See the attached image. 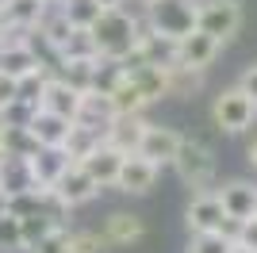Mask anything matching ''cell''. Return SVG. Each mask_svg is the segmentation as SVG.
<instances>
[{
  "instance_id": "cell-1",
  "label": "cell",
  "mask_w": 257,
  "mask_h": 253,
  "mask_svg": "<svg viewBox=\"0 0 257 253\" xmlns=\"http://www.w3.org/2000/svg\"><path fill=\"white\" fill-rule=\"evenodd\" d=\"M88 31H92V42H96L100 58H115V62H123V58L135 54V46H139L142 20H135L127 8H104Z\"/></svg>"
},
{
  "instance_id": "cell-2",
  "label": "cell",
  "mask_w": 257,
  "mask_h": 253,
  "mask_svg": "<svg viewBox=\"0 0 257 253\" xmlns=\"http://www.w3.org/2000/svg\"><path fill=\"white\" fill-rule=\"evenodd\" d=\"M177 169V177L196 192H211V177H215V154L200 142V138H181V146L169 161Z\"/></svg>"
},
{
  "instance_id": "cell-3",
  "label": "cell",
  "mask_w": 257,
  "mask_h": 253,
  "mask_svg": "<svg viewBox=\"0 0 257 253\" xmlns=\"http://www.w3.org/2000/svg\"><path fill=\"white\" fill-rule=\"evenodd\" d=\"M196 8H200V0H150L142 23H146L150 31L181 39V35L196 31Z\"/></svg>"
},
{
  "instance_id": "cell-4",
  "label": "cell",
  "mask_w": 257,
  "mask_h": 253,
  "mask_svg": "<svg viewBox=\"0 0 257 253\" xmlns=\"http://www.w3.org/2000/svg\"><path fill=\"white\" fill-rule=\"evenodd\" d=\"M211 119H215V126H219V131H226V135H242V131H249V126H253L257 104L234 84V88H223V92L215 96Z\"/></svg>"
},
{
  "instance_id": "cell-5",
  "label": "cell",
  "mask_w": 257,
  "mask_h": 253,
  "mask_svg": "<svg viewBox=\"0 0 257 253\" xmlns=\"http://www.w3.org/2000/svg\"><path fill=\"white\" fill-rule=\"evenodd\" d=\"M196 27L226 46V42L242 31V4H238V0H200Z\"/></svg>"
},
{
  "instance_id": "cell-6",
  "label": "cell",
  "mask_w": 257,
  "mask_h": 253,
  "mask_svg": "<svg viewBox=\"0 0 257 253\" xmlns=\"http://www.w3.org/2000/svg\"><path fill=\"white\" fill-rule=\"evenodd\" d=\"M50 196L73 211V207H81V203L96 200V196H100V184L85 173V165H81V161H69V165H65V173L50 184Z\"/></svg>"
},
{
  "instance_id": "cell-7",
  "label": "cell",
  "mask_w": 257,
  "mask_h": 253,
  "mask_svg": "<svg viewBox=\"0 0 257 253\" xmlns=\"http://www.w3.org/2000/svg\"><path fill=\"white\" fill-rule=\"evenodd\" d=\"M123 69H127V81L146 96V104H158L169 96V65H154V62H142L139 54H127Z\"/></svg>"
},
{
  "instance_id": "cell-8",
  "label": "cell",
  "mask_w": 257,
  "mask_h": 253,
  "mask_svg": "<svg viewBox=\"0 0 257 253\" xmlns=\"http://www.w3.org/2000/svg\"><path fill=\"white\" fill-rule=\"evenodd\" d=\"M158 173L161 169L154 165V161H146L142 154H127L123 165H119V173H115V184H111V188L127 192V196H146V192L158 184Z\"/></svg>"
},
{
  "instance_id": "cell-9",
  "label": "cell",
  "mask_w": 257,
  "mask_h": 253,
  "mask_svg": "<svg viewBox=\"0 0 257 253\" xmlns=\"http://www.w3.org/2000/svg\"><path fill=\"white\" fill-rule=\"evenodd\" d=\"M219 50H223V42L211 39L207 31H188L177 39V65H188V69H204L207 73V65L219 58Z\"/></svg>"
},
{
  "instance_id": "cell-10",
  "label": "cell",
  "mask_w": 257,
  "mask_h": 253,
  "mask_svg": "<svg viewBox=\"0 0 257 253\" xmlns=\"http://www.w3.org/2000/svg\"><path fill=\"white\" fill-rule=\"evenodd\" d=\"M215 196H219V203H223V211L230 219H253L257 215V184L253 180H226V184L215 188Z\"/></svg>"
},
{
  "instance_id": "cell-11",
  "label": "cell",
  "mask_w": 257,
  "mask_h": 253,
  "mask_svg": "<svg viewBox=\"0 0 257 253\" xmlns=\"http://www.w3.org/2000/svg\"><path fill=\"white\" fill-rule=\"evenodd\" d=\"M39 107H46V111H54V115H62V119H77L81 92H77L73 84H65L58 73H50L46 84H43V92H39Z\"/></svg>"
},
{
  "instance_id": "cell-12",
  "label": "cell",
  "mask_w": 257,
  "mask_h": 253,
  "mask_svg": "<svg viewBox=\"0 0 257 253\" xmlns=\"http://www.w3.org/2000/svg\"><path fill=\"white\" fill-rule=\"evenodd\" d=\"M226 219L223 203L215 192H196L188 211H184V222H188V234H204V230H219Z\"/></svg>"
},
{
  "instance_id": "cell-13",
  "label": "cell",
  "mask_w": 257,
  "mask_h": 253,
  "mask_svg": "<svg viewBox=\"0 0 257 253\" xmlns=\"http://www.w3.org/2000/svg\"><path fill=\"white\" fill-rule=\"evenodd\" d=\"M23 126H27L35 146H62L69 126H73V119H62V115H54V111H46V107H35Z\"/></svg>"
},
{
  "instance_id": "cell-14",
  "label": "cell",
  "mask_w": 257,
  "mask_h": 253,
  "mask_svg": "<svg viewBox=\"0 0 257 253\" xmlns=\"http://www.w3.org/2000/svg\"><path fill=\"white\" fill-rule=\"evenodd\" d=\"M0 188L8 192V196H20V192H50V188L35 184L27 154H12V150H4V158H0Z\"/></svg>"
},
{
  "instance_id": "cell-15",
  "label": "cell",
  "mask_w": 257,
  "mask_h": 253,
  "mask_svg": "<svg viewBox=\"0 0 257 253\" xmlns=\"http://www.w3.org/2000/svg\"><path fill=\"white\" fill-rule=\"evenodd\" d=\"M177 146H181V135L173 131V126H158V123H146V135H142L139 142V154L146 161H154V165H169L173 154H177Z\"/></svg>"
},
{
  "instance_id": "cell-16",
  "label": "cell",
  "mask_w": 257,
  "mask_h": 253,
  "mask_svg": "<svg viewBox=\"0 0 257 253\" xmlns=\"http://www.w3.org/2000/svg\"><path fill=\"white\" fill-rule=\"evenodd\" d=\"M142 135H146V119L142 115H111V123L104 126V142L115 146L119 154H139Z\"/></svg>"
},
{
  "instance_id": "cell-17",
  "label": "cell",
  "mask_w": 257,
  "mask_h": 253,
  "mask_svg": "<svg viewBox=\"0 0 257 253\" xmlns=\"http://www.w3.org/2000/svg\"><path fill=\"white\" fill-rule=\"evenodd\" d=\"M100 234H104L107 245L127 249V245H135V242H142V238H146V222H142L139 215H131V211H111Z\"/></svg>"
},
{
  "instance_id": "cell-18",
  "label": "cell",
  "mask_w": 257,
  "mask_h": 253,
  "mask_svg": "<svg viewBox=\"0 0 257 253\" xmlns=\"http://www.w3.org/2000/svg\"><path fill=\"white\" fill-rule=\"evenodd\" d=\"M27 165H31V177L39 188H50L54 180L65 173V165H69V158H65L62 146H39L27 154Z\"/></svg>"
},
{
  "instance_id": "cell-19",
  "label": "cell",
  "mask_w": 257,
  "mask_h": 253,
  "mask_svg": "<svg viewBox=\"0 0 257 253\" xmlns=\"http://www.w3.org/2000/svg\"><path fill=\"white\" fill-rule=\"evenodd\" d=\"M123 158L127 154H119L115 146H107V142H100L88 158H81V165H85V173L92 180H96L100 188H111L115 184V173H119V165H123Z\"/></svg>"
},
{
  "instance_id": "cell-20",
  "label": "cell",
  "mask_w": 257,
  "mask_h": 253,
  "mask_svg": "<svg viewBox=\"0 0 257 253\" xmlns=\"http://www.w3.org/2000/svg\"><path fill=\"white\" fill-rule=\"evenodd\" d=\"M135 54H139L142 62H154V65H173L177 62V39H173V35H161V31H150V27L142 23Z\"/></svg>"
},
{
  "instance_id": "cell-21",
  "label": "cell",
  "mask_w": 257,
  "mask_h": 253,
  "mask_svg": "<svg viewBox=\"0 0 257 253\" xmlns=\"http://www.w3.org/2000/svg\"><path fill=\"white\" fill-rule=\"evenodd\" d=\"M35 31H39V46H46V50H54V54H62L65 42H69V35H73V23H69V16L54 4Z\"/></svg>"
},
{
  "instance_id": "cell-22",
  "label": "cell",
  "mask_w": 257,
  "mask_h": 253,
  "mask_svg": "<svg viewBox=\"0 0 257 253\" xmlns=\"http://www.w3.org/2000/svg\"><path fill=\"white\" fill-rule=\"evenodd\" d=\"M4 16H8V27H20V31H35L43 16L50 12L46 0H8V4H0Z\"/></svg>"
},
{
  "instance_id": "cell-23",
  "label": "cell",
  "mask_w": 257,
  "mask_h": 253,
  "mask_svg": "<svg viewBox=\"0 0 257 253\" xmlns=\"http://www.w3.org/2000/svg\"><path fill=\"white\" fill-rule=\"evenodd\" d=\"M100 142H104V131H96V126L77 123V119H73V126H69V135H65V142H62V150H65V158H69V161H81V158H88Z\"/></svg>"
},
{
  "instance_id": "cell-24",
  "label": "cell",
  "mask_w": 257,
  "mask_h": 253,
  "mask_svg": "<svg viewBox=\"0 0 257 253\" xmlns=\"http://www.w3.org/2000/svg\"><path fill=\"white\" fill-rule=\"evenodd\" d=\"M92 73H96V58H69V54L58 58V77L65 84H73L77 92L92 88Z\"/></svg>"
},
{
  "instance_id": "cell-25",
  "label": "cell",
  "mask_w": 257,
  "mask_h": 253,
  "mask_svg": "<svg viewBox=\"0 0 257 253\" xmlns=\"http://www.w3.org/2000/svg\"><path fill=\"white\" fill-rule=\"evenodd\" d=\"M111 100H107L104 92H96V88H88V92H81V111H77V123H88L96 126V131H104L107 123H111Z\"/></svg>"
},
{
  "instance_id": "cell-26",
  "label": "cell",
  "mask_w": 257,
  "mask_h": 253,
  "mask_svg": "<svg viewBox=\"0 0 257 253\" xmlns=\"http://www.w3.org/2000/svg\"><path fill=\"white\" fill-rule=\"evenodd\" d=\"M204 88V69H188V65H169V96L177 100H188Z\"/></svg>"
},
{
  "instance_id": "cell-27",
  "label": "cell",
  "mask_w": 257,
  "mask_h": 253,
  "mask_svg": "<svg viewBox=\"0 0 257 253\" xmlns=\"http://www.w3.org/2000/svg\"><path fill=\"white\" fill-rule=\"evenodd\" d=\"M107 100H111V111H115V115H142V107H146V96H142L127 77L107 92Z\"/></svg>"
},
{
  "instance_id": "cell-28",
  "label": "cell",
  "mask_w": 257,
  "mask_h": 253,
  "mask_svg": "<svg viewBox=\"0 0 257 253\" xmlns=\"http://www.w3.org/2000/svg\"><path fill=\"white\" fill-rule=\"evenodd\" d=\"M127 77V69H123V62H115V58H96V73H92V88L96 92H111L119 81Z\"/></svg>"
},
{
  "instance_id": "cell-29",
  "label": "cell",
  "mask_w": 257,
  "mask_h": 253,
  "mask_svg": "<svg viewBox=\"0 0 257 253\" xmlns=\"http://www.w3.org/2000/svg\"><path fill=\"white\" fill-rule=\"evenodd\" d=\"M0 253H27L23 245V226H20V215H0Z\"/></svg>"
},
{
  "instance_id": "cell-30",
  "label": "cell",
  "mask_w": 257,
  "mask_h": 253,
  "mask_svg": "<svg viewBox=\"0 0 257 253\" xmlns=\"http://www.w3.org/2000/svg\"><path fill=\"white\" fill-rule=\"evenodd\" d=\"M58 8L69 16V23H73V27H92V23H96V16L104 12L96 0H62Z\"/></svg>"
},
{
  "instance_id": "cell-31",
  "label": "cell",
  "mask_w": 257,
  "mask_h": 253,
  "mask_svg": "<svg viewBox=\"0 0 257 253\" xmlns=\"http://www.w3.org/2000/svg\"><path fill=\"white\" fill-rule=\"evenodd\" d=\"M20 226H23V245L31 249V245L39 242L50 226H58V219H54V215H46V211H31V215H20Z\"/></svg>"
},
{
  "instance_id": "cell-32",
  "label": "cell",
  "mask_w": 257,
  "mask_h": 253,
  "mask_svg": "<svg viewBox=\"0 0 257 253\" xmlns=\"http://www.w3.org/2000/svg\"><path fill=\"white\" fill-rule=\"evenodd\" d=\"M230 238H223L219 230H204V234H192V242L184 253H230Z\"/></svg>"
},
{
  "instance_id": "cell-33",
  "label": "cell",
  "mask_w": 257,
  "mask_h": 253,
  "mask_svg": "<svg viewBox=\"0 0 257 253\" xmlns=\"http://www.w3.org/2000/svg\"><path fill=\"white\" fill-rule=\"evenodd\" d=\"M62 54H69V58H100L96 54V42H92V31L88 27H73V35H69V42H65V50ZM58 54V58H62Z\"/></svg>"
},
{
  "instance_id": "cell-34",
  "label": "cell",
  "mask_w": 257,
  "mask_h": 253,
  "mask_svg": "<svg viewBox=\"0 0 257 253\" xmlns=\"http://www.w3.org/2000/svg\"><path fill=\"white\" fill-rule=\"evenodd\" d=\"M27 253H69V230H65L62 222H58V226H50V230H46Z\"/></svg>"
},
{
  "instance_id": "cell-35",
  "label": "cell",
  "mask_w": 257,
  "mask_h": 253,
  "mask_svg": "<svg viewBox=\"0 0 257 253\" xmlns=\"http://www.w3.org/2000/svg\"><path fill=\"white\" fill-rule=\"evenodd\" d=\"M111 245L104 242L100 230H73L69 234V253H107Z\"/></svg>"
},
{
  "instance_id": "cell-36",
  "label": "cell",
  "mask_w": 257,
  "mask_h": 253,
  "mask_svg": "<svg viewBox=\"0 0 257 253\" xmlns=\"http://www.w3.org/2000/svg\"><path fill=\"white\" fill-rule=\"evenodd\" d=\"M16 100H20V81H16V77H8V73H0V111H4V107H12Z\"/></svg>"
},
{
  "instance_id": "cell-37",
  "label": "cell",
  "mask_w": 257,
  "mask_h": 253,
  "mask_svg": "<svg viewBox=\"0 0 257 253\" xmlns=\"http://www.w3.org/2000/svg\"><path fill=\"white\" fill-rule=\"evenodd\" d=\"M238 88H242V92H246L249 100L257 104V65H246V69H242V77H238Z\"/></svg>"
},
{
  "instance_id": "cell-38",
  "label": "cell",
  "mask_w": 257,
  "mask_h": 253,
  "mask_svg": "<svg viewBox=\"0 0 257 253\" xmlns=\"http://www.w3.org/2000/svg\"><path fill=\"white\" fill-rule=\"evenodd\" d=\"M238 242H242V245H249V249H257V215H253V219H242Z\"/></svg>"
},
{
  "instance_id": "cell-39",
  "label": "cell",
  "mask_w": 257,
  "mask_h": 253,
  "mask_svg": "<svg viewBox=\"0 0 257 253\" xmlns=\"http://www.w3.org/2000/svg\"><path fill=\"white\" fill-rule=\"evenodd\" d=\"M100 8H127V0H96Z\"/></svg>"
},
{
  "instance_id": "cell-40",
  "label": "cell",
  "mask_w": 257,
  "mask_h": 253,
  "mask_svg": "<svg viewBox=\"0 0 257 253\" xmlns=\"http://www.w3.org/2000/svg\"><path fill=\"white\" fill-rule=\"evenodd\" d=\"M0 215H8V192L0 188Z\"/></svg>"
},
{
  "instance_id": "cell-41",
  "label": "cell",
  "mask_w": 257,
  "mask_h": 253,
  "mask_svg": "<svg viewBox=\"0 0 257 253\" xmlns=\"http://www.w3.org/2000/svg\"><path fill=\"white\" fill-rule=\"evenodd\" d=\"M230 253H257V249H249V245H242V242H234V245H230Z\"/></svg>"
},
{
  "instance_id": "cell-42",
  "label": "cell",
  "mask_w": 257,
  "mask_h": 253,
  "mask_svg": "<svg viewBox=\"0 0 257 253\" xmlns=\"http://www.w3.org/2000/svg\"><path fill=\"white\" fill-rule=\"evenodd\" d=\"M249 165H253V173H257V142L249 146Z\"/></svg>"
},
{
  "instance_id": "cell-43",
  "label": "cell",
  "mask_w": 257,
  "mask_h": 253,
  "mask_svg": "<svg viewBox=\"0 0 257 253\" xmlns=\"http://www.w3.org/2000/svg\"><path fill=\"white\" fill-rule=\"evenodd\" d=\"M8 31V16H4V8H0V35Z\"/></svg>"
},
{
  "instance_id": "cell-44",
  "label": "cell",
  "mask_w": 257,
  "mask_h": 253,
  "mask_svg": "<svg viewBox=\"0 0 257 253\" xmlns=\"http://www.w3.org/2000/svg\"><path fill=\"white\" fill-rule=\"evenodd\" d=\"M46 4H50V8H54V4H62V0H46Z\"/></svg>"
},
{
  "instance_id": "cell-45",
  "label": "cell",
  "mask_w": 257,
  "mask_h": 253,
  "mask_svg": "<svg viewBox=\"0 0 257 253\" xmlns=\"http://www.w3.org/2000/svg\"><path fill=\"white\" fill-rule=\"evenodd\" d=\"M139 4H150V0H139Z\"/></svg>"
},
{
  "instance_id": "cell-46",
  "label": "cell",
  "mask_w": 257,
  "mask_h": 253,
  "mask_svg": "<svg viewBox=\"0 0 257 253\" xmlns=\"http://www.w3.org/2000/svg\"><path fill=\"white\" fill-rule=\"evenodd\" d=\"M0 4H8V0H0Z\"/></svg>"
}]
</instances>
